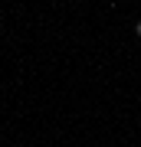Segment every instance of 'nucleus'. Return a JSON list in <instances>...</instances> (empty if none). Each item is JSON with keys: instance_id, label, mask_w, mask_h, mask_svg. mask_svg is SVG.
<instances>
[{"instance_id": "f257e3e1", "label": "nucleus", "mask_w": 141, "mask_h": 147, "mask_svg": "<svg viewBox=\"0 0 141 147\" xmlns=\"http://www.w3.org/2000/svg\"><path fill=\"white\" fill-rule=\"evenodd\" d=\"M135 36H138V39H141V20H138V23H135Z\"/></svg>"}]
</instances>
